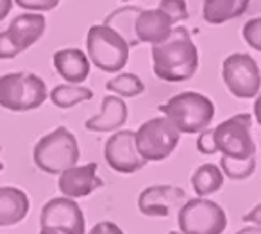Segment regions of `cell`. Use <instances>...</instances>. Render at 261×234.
<instances>
[{
    "label": "cell",
    "mask_w": 261,
    "mask_h": 234,
    "mask_svg": "<svg viewBox=\"0 0 261 234\" xmlns=\"http://www.w3.org/2000/svg\"><path fill=\"white\" fill-rule=\"evenodd\" d=\"M40 225L43 232L48 234H84L86 222H84L83 209L73 198L56 197L50 198L43 205L40 215Z\"/></svg>",
    "instance_id": "10"
},
{
    "label": "cell",
    "mask_w": 261,
    "mask_h": 234,
    "mask_svg": "<svg viewBox=\"0 0 261 234\" xmlns=\"http://www.w3.org/2000/svg\"><path fill=\"white\" fill-rule=\"evenodd\" d=\"M181 134L174 129L165 116L150 118L140 125L135 133V143L138 154L149 161H163L177 148Z\"/></svg>",
    "instance_id": "8"
},
{
    "label": "cell",
    "mask_w": 261,
    "mask_h": 234,
    "mask_svg": "<svg viewBox=\"0 0 261 234\" xmlns=\"http://www.w3.org/2000/svg\"><path fill=\"white\" fill-rule=\"evenodd\" d=\"M2 170H4V163L0 161V172H2Z\"/></svg>",
    "instance_id": "34"
},
{
    "label": "cell",
    "mask_w": 261,
    "mask_h": 234,
    "mask_svg": "<svg viewBox=\"0 0 261 234\" xmlns=\"http://www.w3.org/2000/svg\"><path fill=\"white\" fill-rule=\"evenodd\" d=\"M40 234H48V232H43V230H41V232Z\"/></svg>",
    "instance_id": "36"
},
{
    "label": "cell",
    "mask_w": 261,
    "mask_h": 234,
    "mask_svg": "<svg viewBox=\"0 0 261 234\" xmlns=\"http://www.w3.org/2000/svg\"><path fill=\"white\" fill-rule=\"evenodd\" d=\"M174 23L161 9H142L135 20V36L138 43L158 45L170 36Z\"/></svg>",
    "instance_id": "15"
},
{
    "label": "cell",
    "mask_w": 261,
    "mask_h": 234,
    "mask_svg": "<svg viewBox=\"0 0 261 234\" xmlns=\"http://www.w3.org/2000/svg\"><path fill=\"white\" fill-rule=\"evenodd\" d=\"M97 163L72 166L59 173L58 188L68 198H83L104 186V180L97 175Z\"/></svg>",
    "instance_id": "13"
},
{
    "label": "cell",
    "mask_w": 261,
    "mask_h": 234,
    "mask_svg": "<svg viewBox=\"0 0 261 234\" xmlns=\"http://www.w3.org/2000/svg\"><path fill=\"white\" fill-rule=\"evenodd\" d=\"M197 150L204 155L217 154V148H215V141H213V129H204L202 133H199V138H197Z\"/></svg>",
    "instance_id": "28"
},
{
    "label": "cell",
    "mask_w": 261,
    "mask_h": 234,
    "mask_svg": "<svg viewBox=\"0 0 261 234\" xmlns=\"http://www.w3.org/2000/svg\"><path fill=\"white\" fill-rule=\"evenodd\" d=\"M168 234H181V232H175V230H170V232H168Z\"/></svg>",
    "instance_id": "35"
},
{
    "label": "cell",
    "mask_w": 261,
    "mask_h": 234,
    "mask_svg": "<svg viewBox=\"0 0 261 234\" xmlns=\"http://www.w3.org/2000/svg\"><path fill=\"white\" fill-rule=\"evenodd\" d=\"M90 234H125V232L113 222H98L97 225L91 227Z\"/></svg>",
    "instance_id": "30"
},
{
    "label": "cell",
    "mask_w": 261,
    "mask_h": 234,
    "mask_svg": "<svg viewBox=\"0 0 261 234\" xmlns=\"http://www.w3.org/2000/svg\"><path fill=\"white\" fill-rule=\"evenodd\" d=\"M106 90L116 93L120 98H135L145 91V84L136 73H120L106 83Z\"/></svg>",
    "instance_id": "23"
},
{
    "label": "cell",
    "mask_w": 261,
    "mask_h": 234,
    "mask_svg": "<svg viewBox=\"0 0 261 234\" xmlns=\"http://www.w3.org/2000/svg\"><path fill=\"white\" fill-rule=\"evenodd\" d=\"M54 68L70 84H81L90 75V59L79 48H61L54 52Z\"/></svg>",
    "instance_id": "17"
},
{
    "label": "cell",
    "mask_w": 261,
    "mask_h": 234,
    "mask_svg": "<svg viewBox=\"0 0 261 234\" xmlns=\"http://www.w3.org/2000/svg\"><path fill=\"white\" fill-rule=\"evenodd\" d=\"M160 111L179 134H197L213 122L215 104L199 91H182L160 106Z\"/></svg>",
    "instance_id": "2"
},
{
    "label": "cell",
    "mask_w": 261,
    "mask_h": 234,
    "mask_svg": "<svg viewBox=\"0 0 261 234\" xmlns=\"http://www.w3.org/2000/svg\"><path fill=\"white\" fill-rule=\"evenodd\" d=\"M79 143L77 138L66 127H56L45 134L33 150L34 165L45 173L59 175L66 168H72L79 161Z\"/></svg>",
    "instance_id": "3"
},
{
    "label": "cell",
    "mask_w": 261,
    "mask_h": 234,
    "mask_svg": "<svg viewBox=\"0 0 261 234\" xmlns=\"http://www.w3.org/2000/svg\"><path fill=\"white\" fill-rule=\"evenodd\" d=\"M181 234H222L227 227L225 211L206 197L182 202L177 215Z\"/></svg>",
    "instance_id": "7"
},
{
    "label": "cell",
    "mask_w": 261,
    "mask_h": 234,
    "mask_svg": "<svg viewBox=\"0 0 261 234\" xmlns=\"http://www.w3.org/2000/svg\"><path fill=\"white\" fill-rule=\"evenodd\" d=\"M15 2L27 11H50L59 4V0H15Z\"/></svg>",
    "instance_id": "27"
},
{
    "label": "cell",
    "mask_w": 261,
    "mask_h": 234,
    "mask_svg": "<svg viewBox=\"0 0 261 234\" xmlns=\"http://www.w3.org/2000/svg\"><path fill=\"white\" fill-rule=\"evenodd\" d=\"M224 184V173L213 163L200 165L192 175V188L199 197L217 193Z\"/></svg>",
    "instance_id": "20"
},
{
    "label": "cell",
    "mask_w": 261,
    "mask_h": 234,
    "mask_svg": "<svg viewBox=\"0 0 261 234\" xmlns=\"http://www.w3.org/2000/svg\"><path fill=\"white\" fill-rule=\"evenodd\" d=\"M86 50L90 63H93L98 70L116 73L129 61L130 47L116 31L100 23V25H91L88 31Z\"/></svg>",
    "instance_id": "5"
},
{
    "label": "cell",
    "mask_w": 261,
    "mask_h": 234,
    "mask_svg": "<svg viewBox=\"0 0 261 234\" xmlns=\"http://www.w3.org/2000/svg\"><path fill=\"white\" fill-rule=\"evenodd\" d=\"M152 66L158 79L167 83H185L199 68V50L188 29L174 25L170 36L152 45Z\"/></svg>",
    "instance_id": "1"
},
{
    "label": "cell",
    "mask_w": 261,
    "mask_h": 234,
    "mask_svg": "<svg viewBox=\"0 0 261 234\" xmlns=\"http://www.w3.org/2000/svg\"><path fill=\"white\" fill-rule=\"evenodd\" d=\"M45 29H47V20H45L43 15H40V13H23V15H18L11 20L8 31H4V33L8 34L11 43L22 54L23 50L33 47L43 36Z\"/></svg>",
    "instance_id": "14"
},
{
    "label": "cell",
    "mask_w": 261,
    "mask_h": 234,
    "mask_svg": "<svg viewBox=\"0 0 261 234\" xmlns=\"http://www.w3.org/2000/svg\"><path fill=\"white\" fill-rule=\"evenodd\" d=\"M129 109L120 97L108 95L102 98V109L98 115L91 116L84 122V127L91 133H113L120 131L127 122Z\"/></svg>",
    "instance_id": "16"
},
{
    "label": "cell",
    "mask_w": 261,
    "mask_h": 234,
    "mask_svg": "<svg viewBox=\"0 0 261 234\" xmlns=\"http://www.w3.org/2000/svg\"><path fill=\"white\" fill-rule=\"evenodd\" d=\"M158 9H161L172 20L174 25L188 18V8H186L185 0H160Z\"/></svg>",
    "instance_id": "25"
},
{
    "label": "cell",
    "mask_w": 261,
    "mask_h": 234,
    "mask_svg": "<svg viewBox=\"0 0 261 234\" xmlns=\"http://www.w3.org/2000/svg\"><path fill=\"white\" fill-rule=\"evenodd\" d=\"M47 100V84L36 73L9 72L0 77V108L13 113L38 109Z\"/></svg>",
    "instance_id": "4"
},
{
    "label": "cell",
    "mask_w": 261,
    "mask_h": 234,
    "mask_svg": "<svg viewBox=\"0 0 261 234\" xmlns=\"http://www.w3.org/2000/svg\"><path fill=\"white\" fill-rule=\"evenodd\" d=\"M252 118L247 113H240L213 129V141L217 152L225 158L249 159L256 155V141L252 140Z\"/></svg>",
    "instance_id": "6"
},
{
    "label": "cell",
    "mask_w": 261,
    "mask_h": 234,
    "mask_svg": "<svg viewBox=\"0 0 261 234\" xmlns=\"http://www.w3.org/2000/svg\"><path fill=\"white\" fill-rule=\"evenodd\" d=\"M243 40L254 48V50L259 52L261 50V18H252L243 25V33H242Z\"/></svg>",
    "instance_id": "26"
},
{
    "label": "cell",
    "mask_w": 261,
    "mask_h": 234,
    "mask_svg": "<svg viewBox=\"0 0 261 234\" xmlns=\"http://www.w3.org/2000/svg\"><path fill=\"white\" fill-rule=\"evenodd\" d=\"M18 54H20L18 48L11 43V40L8 38V34L0 33V59H13Z\"/></svg>",
    "instance_id": "29"
},
{
    "label": "cell",
    "mask_w": 261,
    "mask_h": 234,
    "mask_svg": "<svg viewBox=\"0 0 261 234\" xmlns=\"http://www.w3.org/2000/svg\"><path fill=\"white\" fill-rule=\"evenodd\" d=\"M220 170L224 177H229L231 180H245L256 170V155L249 159H232V158H220Z\"/></svg>",
    "instance_id": "24"
},
{
    "label": "cell",
    "mask_w": 261,
    "mask_h": 234,
    "mask_svg": "<svg viewBox=\"0 0 261 234\" xmlns=\"http://www.w3.org/2000/svg\"><path fill=\"white\" fill-rule=\"evenodd\" d=\"M91 98H93V91L90 88L77 86V84H58L50 91L52 104L59 109H70L84 100H91Z\"/></svg>",
    "instance_id": "22"
},
{
    "label": "cell",
    "mask_w": 261,
    "mask_h": 234,
    "mask_svg": "<svg viewBox=\"0 0 261 234\" xmlns=\"http://www.w3.org/2000/svg\"><path fill=\"white\" fill-rule=\"evenodd\" d=\"M122 2H129V0H122Z\"/></svg>",
    "instance_id": "37"
},
{
    "label": "cell",
    "mask_w": 261,
    "mask_h": 234,
    "mask_svg": "<svg viewBox=\"0 0 261 234\" xmlns=\"http://www.w3.org/2000/svg\"><path fill=\"white\" fill-rule=\"evenodd\" d=\"M242 220H243V222H254L256 225H261V220H259V205H256V207L252 209V213L245 215Z\"/></svg>",
    "instance_id": "32"
},
{
    "label": "cell",
    "mask_w": 261,
    "mask_h": 234,
    "mask_svg": "<svg viewBox=\"0 0 261 234\" xmlns=\"http://www.w3.org/2000/svg\"><path fill=\"white\" fill-rule=\"evenodd\" d=\"M186 200V191L172 184H154L140 193L138 209L142 215L150 218H167L174 207L182 205Z\"/></svg>",
    "instance_id": "12"
},
{
    "label": "cell",
    "mask_w": 261,
    "mask_h": 234,
    "mask_svg": "<svg viewBox=\"0 0 261 234\" xmlns=\"http://www.w3.org/2000/svg\"><path fill=\"white\" fill-rule=\"evenodd\" d=\"M249 4L250 0H202V18L211 25H220L242 16Z\"/></svg>",
    "instance_id": "19"
},
{
    "label": "cell",
    "mask_w": 261,
    "mask_h": 234,
    "mask_svg": "<svg viewBox=\"0 0 261 234\" xmlns=\"http://www.w3.org/2000/svg\"><path fill=\"white\" fill-rule=\"evenodd\" d=\"M106 163L111 170L118 173H136L147 165V161L138 154L133 131H118L111 134L104 147Z\"/></svg>",
    "instance_id": "11"
},
{
    "label": "cell",
    "mask_w": 261,
    "mask_h": 234,
    "mask_svg": "<svg viewBox=\"0 0 261 234\" xmlns=\"http://www.w3.org/2000/svg\"><path fill=\"white\" fill-rule=\"evenodd\" d=\"M236 234H261V227H259V225L245 227V229H240Z\"/></svg>",
    "instance_id": "33"
},
{
    "label": "cell",
    "mask_w": 261,
    "mask_h": 234,
    "mask_svg": "<svg viewBox=\"0 0 261 234\" xmlns=\"http://www.w3.org/2000/svg\"><path fill=\"white\" fill-rule=\"evenodd\" d=\"M13 8V0H0V22L9 15Z\"/></svg>",
    "instance_id": "31"
},
{
    "label": "cell",
    "mask_w": 261,
    "mask_h": 234,
    "mask_svg": "<svg viewBox=\"0 0 261 234\" xmlns=\"http://www.w3.org/2000/svg\"><path fill=\"white\" fill-rule=\"evenodd\" d=\"M222 77L229 93L236 98H254L259 93V66L252 56L243 52L227 56L222 63Z\"/></svg>",
    "instance_id": "9"
},
{
    "label": "cell",
    "mask_w": 261,
    "mask_h": 234,
    "mask_svg": "<svg viewBox=\"0 0 261 234\" xmlns=\"http://www.w3.org/2000/svg\"><path fill=\"white\" fill-rule=\"evenodd\" d=\"M31 207L29 197L15 186H0V227H11L27 216Z\"/></svg>",
    "instance_id": "18"
},
{
    "label": "cell",
    "mask_w": 261,
    "mask_h": 234,
    "mask_svg": "<svg viewBox=\"0 0 261 234\" xmlns=\"http://www.w3.org/2000/svg\"><path fill=\"white\" fill-rule=\"evenodd\" d=\"M140 11H142L140 8H130V6L116 9V11H113L111 15L106 18L104 25L116 31V33L127 41L129 47H136L138 40H136V36H135V20Z\"/></svg>",
    "instance_id": "21"
}]
</instances>
